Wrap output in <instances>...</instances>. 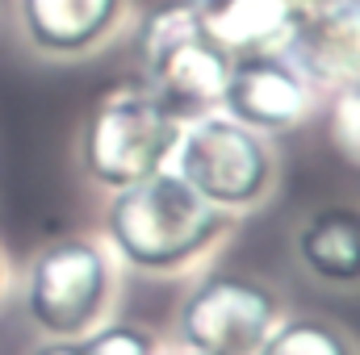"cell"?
Segmentation results:
<instances>
[{
  "instance_id": "30bf717a",
  "label": "cell",
  "mask_w": 360,
  "mask_h": 355,
  "mask_svg": "<svg viewBox=\"0 0 360 355\" xmlns=\"http://www.w3.org/2000/svg\"><path fill=\"white\" fill-rule=\"evenodd\" d=\"M293 251L310 280L327 288H360V205L335 201L306 213Z\"/></svg>"
},
{
  "instance_id": "e0dca14e",
  "label": "cell",
  "mask_w": 360,
  "mask_h": 355,
  "mask_svg": "<svg viewBox=\"0 0 360 355\" xmlns=\"http://www.w3.org/2000/svg\"><path fill=\"white\" fill-rule=\"evenodd\" d=\"M0 293H4V251H0Z\"/></svg>"
},
{
  "instance_id": "9c48e42d",
  "label": "cell",
  "mask_w": 360,
  "mask_h": 355,
  "mask_svg": "<svg viewBox=\"0 0 360 355\" xmlns=\"http://www.w3.org/2000/svg\"><path fill=\"white\" fill-rule=\"evenodd\" d=\"M126 17V0H17V29L46 59L101 51Z\"/></svg>"
},
{
  "instance_id": "52a82bcc",
  "label": "cell",
  "mask_w": 360,
  "mask_h": 355,
  "mask_svg": "<svg viewBox=\"0 0 360 355\" xmlns=\"http://www.w3.org/2000/svg\"><path fill=\"white\" fill-rule=\"evenodd\" d=\"M319 88L297 72L285 51L235 55L222 88V113L256 134H289L314 113Z\"/></svg>"
},
{
  "instance_id": "277c9868",
  "label": "cell",
  "mask_w": 360,
  "mask_h": 355,
  "mask_svg": "<svg viewBox=\"0 0 360 355\" xmlns=\"http://www.w3.org/2000/svg\"><path fill=\"white\" fill-rule=\"evenodd\" d=\"M113 255L101 239L68 234L46 243L25 267V314L46 339H80L105 322L113 301Z\"/></svg>"
},
{
  "instance_id": "7c38bea8",
  "label": "cell",
  "mask_w": 360,
  "mask_h": 355,
  "mask_svg": "<svg viewBox=\"0 0 360 355\" xmlns=\"http://www.w3.org/2000/svg\"><path fill=\"white\" fill-rule=\"evenodd\" d=\"M256 355H360V347L331 318L293 314V318H281L272 326V335L260 343Z\"/></svg>"
},
{
  "instance_id": "8992f818",
  "label": "cell",
  "mask_w": 360,
  "mask_h": 355,
  "mask_svg": "<svg viewBox=\"0 0 360 355\" xmlns=\"http://www.w3.org/2000/svg\"><path fill=\"white\" fill-rule=\"evenodd\" d=\"M281 318V297L264 280L214 272L184 293L176 309V343L201 355H256Z\"/></svg>"
},
{
  "instance_id": "7a4b0ae2",
  "label": "cell",
  "mask_w": 360,
  "mask_h": 355,
  "mask_svg": "<svg viewBox=\"0 0 360 355\" xmlns=\"http://www.w3.org/2000/svg\"><path fill=\"white\" fill-rule=\"evenodd\" d=\"M139 59L147 88L172 117L197 121L222 109L231 55L205 38L193 0H160L139 21Z\"/></svg>"
},
{
  "instance_id": "3957f363",
  "label": "cell",
  "mask_w": 360,
  "mask_h": 355,
  "mask_svg": "<svg viewBox=\"0 0 360 355\" xmlns=\"http://www.w3.org/2000/svg\"><path fill=\"white\" fill-rule=\"evenodd\" d=\"M197 196H205L214 209L243 213L272 196L276 184V155L264 134L239 126L235 117L205 113L197 121H184L168 163Z\"/></svg>"
},
{
  "instance_id": "9a60e30c",
  "label": "cell",
  "mask_w": 360,
  "mask_h": 355,
  "mask_svg": "<svg viewBox=\"0 0 360 355\" xmlns=\"http://www.w3.org/2000/svg\"><path fill=\"white\" fill-rule=\"evenodd\" d=\"M30 355H80V343L76 339H42Z\"/></svg>"
},
{
  "instance_id": "ac0fdd59",
  "label": "cell",
  "mask_w": 360,
  "mask_h": 355,
  "mask_svg": "<svg viewBox=\"0 0 360 355\" xmlns=\"http://www.w3.org/2000/svg\"><path fill=\"white\" fill-rule=\"evenodd\" d=\"M184 355H201V351H184Z\"/></svg>"
},
{
  "instance_id": "ba28073f",
  "label": "cell",
  "mask_w": 360,
  "mask_h": 355,
  "mask_svg": "<svg viewBox=\"0 0 360 355\" xmlns=\"http://www.w3.org/2000/svg\"><path fill=\"white\" fill-rule=\"evenodd\" d=\"M281 51L314 88H344L360 80V0H323L297 8Z\"/></svg>"
},
{
  "instance_id": "5bb4252c",
  "label": "cell",
  "mask_w": 360,
  "mask_h": 355,
  "mask_svg": "<svg viewBox=\"0 0 360 355\" xmlns=\"http://www.w3.org/2000/svg\"><path fill=\"white\" fill-rule=\"evenodd\" d=\"M331 138L344 151V159L360 163V80L335 88V100H331Z\"/></svg>"
},
{
  "instance_id": "6da1fadb",
  "label": "cell",
  "mask_w": 360,
  "mask_h": 355,
  "mask_svg": "<svg viewBox=\"0 0 360 355\" xmlns=\"http://www.w3.org/2000/svg\"><path fill=\"white\" fill-rule=\"evenodd\" d=\"M101 226L105 247L122 264L151 276H172L193 267L210 247H218L231 234L235 213L214 209L172 168H160L139 184L113 188Z\"/></svg>"
},
{
  "instance_id": "8fae6325",
  "label": "cell",
  "mask_w": 360,
  "mask_h": 355,
  "mask_svg": "<svg viewBox=\"0 0 360 355\" xmlns=\"http://www.w3.org/2000/svg\"><path fill=\"white\" fill-rule=\"evenodd\" d=\"M197 21L214 46L235 55L281 51L297 21V4L289 0H193Z\"/></svg>"
},
{
  "instance_id": "4fadbf2b",
  "label": "cell",
  "mask_w": 360,
  "mask_h": 355,
  "mask_svg": "<svg viewBox=\"0 0 360 355\" xmlns=\"http://www.w3.org/2000/svg\"><path fill=\"white\" fill-rule=\"evenodd\" d=\"M76 343H80V355H160L155 330L139 322H101Z\"/></svg>"
},
{
  "instance_id": "5b68a950",
  "label": "cell",
  "mask_w": 360,
  "mask_h": 355,
  "mask_svg": "<svg viewBox=\"0 0 360 355\" xmlns=\"http://www.w3.org/2000/svg\"><path fill=\"white\" fill-rule=\"evenodd\" d=\"M180 126L151 88L113 92L80 126V168L109 192L139 184L172 163Z\"/></svg>"
},
{
  "instance_id": "2e32d148",
  "label": "cell",
  "mask_w": 360,
  "mask_h": 355,
  "mask_svg": "<svg viewBox=\"0 0 360 355\" xmlns=\"http://www.w3.org/2000/svg\"><path fill=\"white\" fill-rule=\"evenodd\" d=\"M289 4H297V8H310V4H323V0H289Z\"/></svg>"
}]
</instances>
